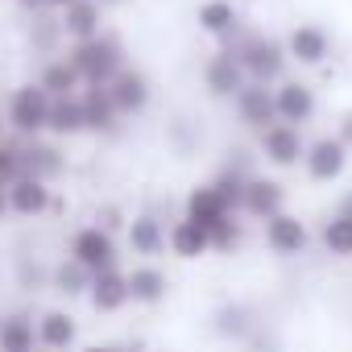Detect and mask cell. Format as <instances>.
<instances>
[{"instance_id": "cell-30", "label": "cell", "mask_w": 352, "mask_h": 352, "mask_svg": "<svg viewBox=\"0 0 352 352\" xmlns=\"http://www.w3.org/2000/svg\"><path fill=\"white\" fill-rule=\"evenodd\" d=\"M319 245L331 257H352V220L340 216V212H331L323 220V228H319Z\"/></svg>"}, {"instance_id": "cell-8", "label": "cell", "mask_w": 352, "mask_h": 352, "mask_svg": "<svg viewBox=\"0 0 352 352\" xmlns=\"http://www.w3.org/2000/svg\"><path fill=\"white\" fill-rule=\"evenodd\" d=\"M261 236H265V249L274 257H302L311 249V228L294 216V212H278L261 224Z\"/></svg>"}, {"instance_id": "cell-36", "label": "cell", "mask_w": 352, "mask_h": 352, "mask_svg": "<svg viewBox=\"0 0 352 352\" xmlns=\"http://www.w3.org/2000/svg\"><path fill=\"white\" fill-rule=\"evenodd\" d=\"M120 220H124V216H120V208H112V204L96 212V224H100V228H108V232H116V228H120Z\"/></svg>"}, {"instance_id": "cell-42", "label": "cell", "mask_w": 352, "mask_h": 352, "mask_svg": "<svg viewBox=\"0 0 352 352\" xmlns=\"http://www.w3.org/2000/svg\"><path fill=\"white\" fill-rule=\"evenodd\" d=\"M100 5H116V0H100Z\"/></svg>"}, {"instance_id": "cell-28", "label": "cell", "mask_w": 352, "mask_h": 352, "mask_svg": "<svg viewBox=\"0 0 352 352\" xmlns=\"http://www.w3.org/2000/svg\"><path fill=\"white\" fill-rule=\"evenodd\" d=\"M46 133L58 137V141H71V137H83V133H87L79 96H63V100L50 104V124H46Z\"/></svg>"}, {"instance_id": "cell-25", "label": "cell", "mask_w": 352, "mask_h": 352, "mask_svg": "<svg viewBox=\"0 0 352 352\" xmlns=\"http://www.w3.org/2000/svg\"><path fill=\"white\" fill-rule=\"evenodd\" d=\"M25 348H38V315L34 311L0 315V352H25Z\"/></svg>"}, {"instance_id": "cell-20", "label": "cell", "mask_w": 352, "mask_h": 352, "mask_svg": "<svg viewBox=\"0 0 352 352\" xmlns=\"http://www.w3.org/2000/svg\"><path fill=\"white\" fill-rule=\"evenodd\" d=\"M79 104H83V124H87V133H96V137H112V133L120 129V120H124V116L116 112L108 87H83V91H79Z\"/></svg>"}, {"instance_id": "cell-33", "label": "cell", "mask_w": 352, "mask_h": 352, "mask_svg": "<svg viewBox=\"0 0 352 352\" xmlns=\"http://www.w3.org/2000/svg\"><path fill=\"white\" fill-rule=\"evenodd\" d=\"M21 174V166H17V145H9V141H0V183H9V179H17Z\"/></svg>"}, {"instance_id": "cell-22", "label": "cell", "mask_w": 352, "mask_h": 352, "mask_svg": "<svg viewBox=\"0 0 352 352\" xmlns=\"http://www.w3.org/2000/svg\"><path fill=\"white\" fill-rule=\"evenodd\" d=\"M124 274H129V302H137V307H157V302H166V294H170L166 270H157L153 261H141V265H133V270H124Z\"/></svg>"}, {"instance_id": "cell-6", "label": "cell", "mask_w": 352, "mask_h": 352, "mask_svg": "<svg viewBox=\"0 0 352 352\" xmlns=\"http://www.w3.org/2000/svg\"><path fill=\"white\" fill-rule=\"evenodd\" d=\"M257 149H261V157H265L274 170H294V166H302L307 137H302V129L278 120V124H270L265 133H257Z\"/></svg>"}, {"instance_id": "cell-5", "label": "cell", "mask_w": 352, "mask_h": 352, "mask_svg": "<svg viewBox=\"0 0 352 352\" xmlns=\"http://www.w3.org/2000/svg\"><path fill=\"white\" fill-rule=\"evenodd\" d=\"M348 157H352V149H348V145H344L336 133H327V137H315V141H307L302 170H307V179H311V183H319V187H331V183H340V179H344Z\"/></svg>"}, {"instance_id": "cell-13", "label": "cell", "mask_w": 352, "mask_h": 352, "mask_svg": "<svg viewBox=\"0 0 352 352\" xmlns=\"http://www.w3.org/2000/svg\"><path fill=\"white\" fill-rule=\"evenodd\" d=\"M17 166H21V174H34V179H42V183H54L67 170V157H63V149L54 141L30 137V141L17 145Z\"/></svg>"}, {"instance_id": "cell-29", "label": "cell", "mask_w": 352, "mask_h": 352, "mask_svg": "<svg viewBox=\"0 0 352 352\" xmlns=\"http://www.w3.org/2000/svg\"><path fill=\"white\" fill-rule=\"evenodd\" d=\"M87 286H91V270H83L75 257H63L50 270V290H58L63 298H87Z\"/></svg>"}, {"instance_id": "cell-2", "label": "cell", "mask_w": 352, "mask_h": 352, "mask_svg": "<svg viewBox=\"0 0 352 352\" xmlns=\"http://www.w3.org/2000/svg\"><path fill=\"white\" fill-rule=\"evenodd\" d=\"M67 63L79 71L83 87H108L129 67L124 63V46L112 34H100V38H87V42H71L67 46Z\"/></svg>"}, {"instance_id": "cell-34", "label": "cell", "mask_w": 352, "mask_h": 352, "mask_svg": "<svg viewBox=\"0 0 352 352\" xmlns=\"http://www.w3.org/2000/svg\"><path fill=\"white\" fill-rule=\"evenodd\" d=\"M17 282H21V290H38L42 286V270L30 265V261H17Z\"/></svg>"}, {"instance_id": "cell-12", "label": "cell", "mask_w": 352, "mask_h": 352, "mask_svg": "<svg viewBox=\"0 0 352 352\" xmlns=\"http://www.w3.org/2000/svg\"><path fill=\"white\" fill-rule=\"evenodd\" d=\"M232 112L245 129L253 133H265L270 124H278V104H274V87L265 83H245L236 96H232Z\"/></svg>"}, {"instance_id": "cell-15", "label": "cell", "mask_w": 352, "mask_h": 352, "mask_svg": "<svg viewBox=\"0 0 352 352\" xmlns=\"http://www.w3.org/2000/svg\"><path fill=\"white\" fill-rule=\"evenodd\" d=\"M124 245H129L133 257L153 261V257L166 253V224L153 212H137V216L124 220Z\"/></svg>"}, {"instance_id": "cell-23", "label": "cell", "mask_w": 352, "mask_h": 352, "mask_svg": "<svg viewBox=\"0 0 352 352\" xmlns=\"http://www.w3.org/2000/svg\"><path fill=\"white\" fill-rule=\"evenodd\" d=\"M166 249L179 261H199V257L212 253V236H208V228H199V224H191L183 216V220H174L166 228Z\"/></svg>"}, {"instance_id": "cell-19", "label": "cell", "mask_w": 352, "mask_h": 352, "mask_svg": "<svg viewBox=\"0 0 352 352\" xmlns=\"http://www.w3.org/2000/svg\"><path fill=\"white\" fill-rule=\"evenodd\" d=\"M58 25H63V38L67 42H87V38H100L104 34V5L100 0H75L58 13Z\"/></svg>"}, {"instance_id": "cell-40", "label": "cell", "mask_w": 352, "mask_h": 352, "mask_svg": "<svg viewBox=\"0 0 352 352\" xmlns=\"http://www.w3.org/2000/svg\"><path fill=\"white\" fill-rule=\"evenodd\" d=\"M0 220H9V191H5V183H0Z\"/></svg>"}, {"instance_id": "cell-27", "label": "cell", "mask_w": 352, "mask_h": 352, "mask_svg": "<svg viewBox=\"0 0 352 352\" xmlns=\"http://www.w3.org/2000/svg\"><path fill=\"white\" fill-rule=\"evenodd\" d=\"M38 83L46 87L50 100H63V96H79V91H83V79H79V71L67 63V54L46 58L42 71H38Z\"/></svg>"}, {"instance_id": "cell-16", "label": "cell", "mask_w": 352, "mask_h": 352, "mask_svg": "<svg viewBox=\"0 0 352 352\" xmlns=\"http://www.w3.org/2000/svg\"><path fill=\"white\" fill-rule=\"evenodd\" d=\"M108 96H112L116 112L129 120V116H141V112L149 108V100H153V83H149L137 67H124V71L108 83Z\"/></svg>"}, {"instance_id": "cell-38", "label": "cell", "mask_w": 352, "mask_h": 352, "mask_svg": "<svg viewBox=\"0 0 352 352\" xmlns=\"http://www.w3.org/2000/svg\"><path fill=\"white\" fill-rule=\"evenodd\" d=\"M67 5H75V0H38V9H34V13H63Z\"/></svg>"}, {"instance_id": "cell-18", "label": "cell", "mask_w": 352, "mask_h": 352, "mask_svg": "<svg viewBox=\"0 0 352 352\" xmlns=\"http://www.w3.org/2000/svg\"><path fill=\"white\" fill-rule=\"evenodd\" d=\"M87 302H91V311H100V315H116V311H124V307H129V274H124L120 265H116V270H100V274H91Z\"/></svg>"}, {"instance_id": "cell-31", "label": "cell", "mask_w": 352, "mask_h": 352, "mask_svg": "<svg viewBox=\"0 0 352 352\" xmlns=\"http://www.w3.org/2000/svg\"><path fill=\"white\" fill-rule=\"evenodd\" d=\"M58 42H63V25H58V17H50V13H34V21H30V46H34V54H58Z\"/></svg>"}, {"instance_id": "cell-11", "label": "cell", "mask_w": 352, "mask_h": 352, "mask_svg": "<svg viewBox=\"0 0 352 352\" xmlns=\"http://www.w3.org/2000/svg\"><path fill=\"white\" fill-rule=\"evenodd\" d=\"M274 104H278V120H282V124H294V129L311 124L315 112H319L315 87L302 83V79H282V83H274Z\"/></svg>"}, {"instance_id": "cell-32", "label": "cell", "mask_w": 352, "mask_h": 352, "mask_svg": "<svg viewBox=\"0 0 352 352\" xmlns=\"http://www.w3.org/2000/svg\"><path fill=\"white\" fill-rule=\"evenodd\" d=\"M212 253H220V257H232L241 245H245V220H241V212H232L228 220H220L212 232Z\"/></svg>"}, {"instance_id": "cell-17", "label": "cell", "mask_w": 352, "mask_h": 352, "mask_svg": "<svg viewBox=\"0 0 352 352\" xmlns=\"http://www.w3.org/2000/svg\"><path fill=\"white\" fill-rule=\"evenodd\" d=\"M38 348L42 352H75L79 348V323L71 311L50 307L38 315Z\"/></svg>"}, {"instance_id": "cell-21", "label": "cell", "mask_w": 352, "mask_h": 352, "mask_svg": "<svg viewBox=\"0 0 352 352\" xmlns=\"http://www.w3.org/2000/svg\"><path fill=\"white\" fill-rule=\"evenodd\" d=\"M183 216L191 220V224H199V228H216L220 220H228L232 216V208L220 199V191L212 187V183H199V187H191L187 191V199H183Z\"/></svg>"}, {"instance_id": "cell-10", "label": "cell", "mask_w": 352, "mask_h": 352, "mask_svg": "<svg viewBox=\"0 0 352 352\" xmlns=\"http://www.w3.org/2000/svg\"><path fill=\"white\" fill-rule=\"evenodd\" d=\"M245 83H249V75H245L241 58H236L228 46L216 50V54H208V63H204V91H208L212 100H232Z\"/></svg>"}, {"instance_id": "cell-43", "label": "cell", "mask_w": 352, "mask_h": 352, "mask_svg": "<svg viewBox=\"0 0 352 352\" xmlns=\"http://www.w3.org/2000/svg\"><path fill=\"white\" fill-rule=\"evenodd\" d=\"M25 352H42V348H25Z\"/></svg>"}, {"instance_id": "cell-26", "label": "cell", "mask_w": 352, "mask_h": 352, "mask_svg": "<svg viewBox=\"0 0 352 352\" xmlns=\"http://www.w3.org/2000/svg\"><path fill=\"white\" fill-rule=\"evenodd\" d=\"M195 21H199V30H204L208 38L228 42V38L241 30V9L232 5V0H204L199 13H195Z\"/></svg>"}, {"instance_id": "cell-1", "label": "cell", "mask_w": 352, "mask_h": 352, "mask_svg": "<svg viewBox=\"0 0 352 352\" xmlns=\"http://www.w3.org/2000/svg\"><path fill=\"white\" fill-rule=\"evenodd\" d=\"M228 50L241 58L249 83L274 87V83L286 79V67H290L286 42H278V38H270V34H241V30H236V34L228 38Z\"/></svg>"}, {"instance_id": "cell-14", "label": "cell", "mask_w": 352, "mask_h": 352, "mask_svg": "<svg viewBox=\"0 0 352 352\" xmlns=\"http://www.w3.org/2000/svg\"><path fill=\"white\" fill-rule=\"evenodd\" d=\"M286 54L298 67H323L327 54H331V34L323 25H315V21H302V25H294L286 34Z\"/></svg>"}, {"instance_id": "cell-24", "label": "cell", "mask_w": 352, "mask_h": 352, "mask_svg": "<svg viewBox=\"0 0 352 352\" xmlns=\"http://www.w3.org/2000/svg\"><path fill=\"white\" fill-rule=\"evenodd\" d=\"M212 331L228 344H249V336L257 331V319L245 302H220L212 311Z\"/></svg>"}, {"instance_id": "cell-7", "label": "cell", "mask_w": 352, "mask_h": 352, "mask_svg": "<svg viewBox=\"0 0 352 352\" xmlns=\"http://www.w3.org/2000/svg\"><path fill=\"white\" fill-rule=\"evenodd\" d=\"M5 191H9V216H17V220H38L54 208V183H42L34 174L9 179Z\"/></svg>"}, {"instance_id": "cell-41", "label": "cell", "mask_w": 352, "mask_h": 352, "mask_svg": "<svg viewBox=\"0 0 352 352\" xmlns=\"http://www.w3.org/2000/svg\"><path fill=\"white\" fill-rule=\"evenodd\" d=\"M21 5H25V9H30V13H34V9H38V0H21Z\"/></svg>"}, {"instance_id": "cell-37", "label": "cell", "mask_w": 352, "mask_h": 352, "mask_svg": "<svg viewBox=\"0 0 352 352\" xmlns=\"http://www.w3.org/2000/svg\"><path fill=\"white\" fill-rule=\"evenodd\" d=\"M336 137L352 149V108H344V112H340V120H336Z\"/></svg>"}, {"instance_id": "cell-39", "label": "cell", "mask_w": 352, "mask_h": 352, "mask_svg": "<svg viewBox=\"0 0 352 352\" xmlns=\"http://www.w3.org/2000/svg\"><path fill=\"white\" fill-rule=\"evenodd\" d=\"M336 212L352 220V191H344V195H340V204H336Z\"/></svg>"}, {"instance_id": "cell-35", "label": "cell", "mask_w": 352, "mask_h": 352, "mask_svg": "<svg viewBox=\"0 0 352 352\" xmlns=\"http://www.w3.org/2000/svg\"><path fill=\"white\" fill-rule=\"evenodd\" d=\"M75 352H141V344H112V340H96V344H83Z\"/></svg>"}, {"instance_id": "cell-3", "label": "cell", "mask_w": 352, "mask_h": 352, "mask_svg": "<svg viewBox=\"0 0 352 352\" xmlns=\"http://www.w3.org/2000/svg\"><path fill=\"white\" fill-rule=\"evenodd\" d=\"M50 96H46V87L34 79V83H21V87H13V96H9V104H5V124L21 137V141H30V137H42L46 133V124H50Z\"/></svg>"}, {"instance_id": "cell-4", "label": "cell", "mask_w": 352, "mask_h": 352, "mask_svg": "<svg viewBox=\"0 0 352 352\" xmlns=\"http://www.w3.org/2000/svg\"><path fill=\"white\" fill-rule=\"evenodd\" d=\"M67 257H75L83 270L100 274V270H116L120 265V245H116V232L100 228V224H83L71 232L67 241Z\"/></svg>"}, {"instance_id": "cell-9", "label": "cell", "mask_w": 352, "mask_h": 352, "mask_svg": "<svg viewBox=\"0 0 352 352\" xmlns=\"http://www.w3.org/2000/svg\"><path fill=\"white\" fill-rule=\"evenodd\" d=\"M278 212H286V187L274 179V174H249V179H245V195H241V216L265 224Z\"/></svg>"}]
</instances>
